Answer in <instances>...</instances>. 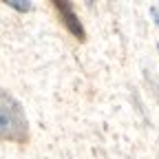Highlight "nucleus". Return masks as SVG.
<instances>
[{
    "mask_svg": "<svg viewBox=\"0 0 159 159\" xmlns=\"http://www.w3.org/2000/svg\"><path fill=\"white\" fill-rule=\"evenodd\" d=\"M55 9L60 11V16H62L64 18V22H66V27L80 38V40H82L84 38V29L82 27H80V22H77V16L71 11V7L69 5H64V2H55Z\"/></svg>",
    "mask_w": 159,
    "mask_h": 159,
    "instance_id": "2",
    "label": "nucleus"
},
{
    "mask_svg": "<svg viewBox=\"0 0 159 159\" xmlns=\"http://www.w3.org/2000/svg\"><path fill=\"white\" fill-rule=\"evenodd\" d=\"M29 135L25 111L16 99L0 91V137L11 139V142H25Z\"/></svg>",
    "mask_w": 159,
    "mask_h": 159,
    "instance_id": "1",
    "label": "nucleus"
}]
</instances>
